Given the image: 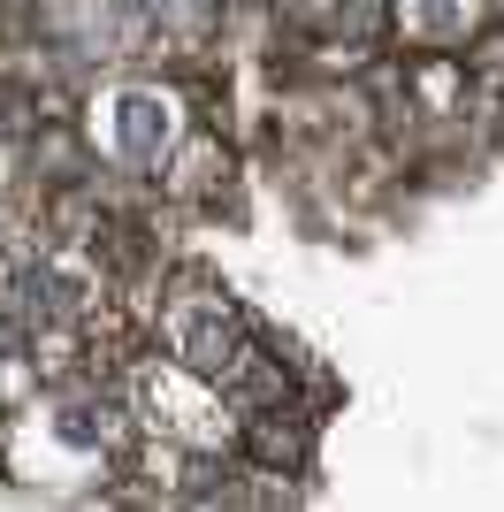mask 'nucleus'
<instances>
[{
  "instance_id": "nucleus-4",
  "label": "nucleus",
  "mask_w": 504,
  "mask_h": 512,
  "mask_svg": "<svg viewBox=\"0 0 504 512\" xmlns=\"http://www.w3.org/2000/svg\"><path fill=\"white\" fill-rule=\"evenodd\" d=\"M306 444H314V421H306V406H268V413H245V459H260V467H283L291 474L298 459H306Z\"/></svg>"
},
{
  "instance_id": "nucleus-1",
  "label": "nucleus",
  "mask_w": 504,
  "mask_h": 512,
  "mask_svg": "<svg viewBox=\"0 0 504 512\" xmlns=\"http://www.w3.org/2000/svg\"><path fill=\"white\" fill-rule=\"evenodd\" d=\"M115 390H123V406L138 413V428L146 436H161V444L191 451V459H245V413H237V398L222 383H207L199 367L168 360V352H130L123 375H115Z\"/></svg>"
},
{
  "instance_id": "nucleus-2",
  "label": "nucleus",
  "mask_w": 504,
  "mask_h": 512,
  "mask_svg": "<svg viewBox=\"0 0 504 512\" xmlns=\"http://www.w3.org/2000/svg\"><path fill=\"white\" fill-rule=\"evenodd\" d=\"M84 146L92 161H107V176L123 184H161V169L176 161L191 130V100L168 77H107V85L84 92Z\"/></svg>"
},
{
  "instance_id": "nucleus-3",
  "label": "nucleus",
  "mask_w": 504,
  "mask_h": 512,
  "mask_svg": "<svg viewBox=\"0 0 504 512\" xmlns=\"http://www.w3.org/2000/svg\"><path fill=\"white\" fill-rule=\"evenodd\" d=\"M497 0H390V31L420 54H459L497 31Z\"/></svg>"
}]
</instances>
